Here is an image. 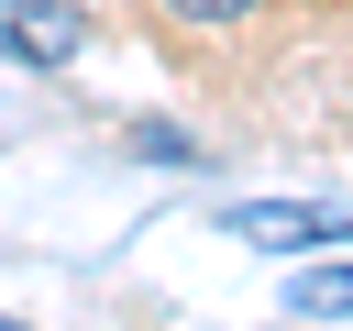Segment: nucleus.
<instances>
[{
    "instance_id": "nucleus-1",
    "label": "nucleus",
    "mask_w": 353,
    "mask_h": 331,
    "mask_svg": "<svg viewBox=\"0 0 353 331\" xmlns=\"http://www.w3.org/2000/svg\"><path fill=\"white\" fill-rule=\"evenodd\" d=\"M77 44H88L77 0H0V55L11 66H77Z\"/></svg>"
},
{
    "instance_id": "nucleus-2",
    "label": "nucleus",
    "mask_w": 353,
    "mask_h": 331,
    "mask_svg": "<svg viewBox=\"0 0 353 331\" xmlns=\"http://www.w3.org/2000/svg\"><path fill=\"white\" fill-rule=\"evenodd\" d=\"M232 232H243V243H342V232H353V210H309V199H254V210H232Z\"/></svg>"
},
{
    "instance_id": "nucleus-3",
    "label": "nucleus",
    "mask_w": 353,
    "mask_h": 331,
    "mask_svg": "<svg viewBox=\"0 0 353 331\" xmlns=\"http://www.w3.org/2000/svg\"><path fill=\"white\" fill-rule=\"evenodd\" d=\"M287 298H298L309 320H353V265H309V276H298Z\"/></svg>"
},
{
    "instance_id": "nucleus-4",
    "label": "nucleus",
    "mask_w": 353,
    "mask_h": 331,
    "mask_svg": "<svg viewBox=\"0 0 353 331\" xmlns=\"http://www.w3.org/2000/svg\"><path fill=\"white\" fill-rule=\"evenodd\" d=\"M165 11H188V22H243L254 0H165Z\"/></svg>"
},
{
    "instance_id": "nucleus-5",
    "label": "nucleus",
    "mask_w": 353,
    "mask_h": 331,
    "mask_svg": "<svg viewBox=\"0 0 353 331\" xmlns=\"http://www.w3.org/2000/svg\"><path fill=\"white\" fill-rule=\"evenodd\" d=\"M0 331H22V320H0Z\"/></svg>"
}]
</instances>
